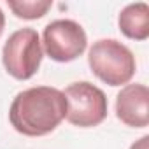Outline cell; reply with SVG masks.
<instances>
[{"label":"cell","instance_id":"obj_5","mask_svg":"<svg viewBox=\"0 0 149 149\" xmlns=\"http://www.w3.org/2000/svg\"><path fill=\"white\" fill-rule=\"evenodd\" d=\"M42 51L53 61L68 63L77 60L88 47L84 28L74 19H54L44 26Z\"/></svg>","mask_w":149,"mask_h":149},{"label":"cell","instance_id":"obj_6","mask_svg":"<svg viewBox=\"0 0 149 149\" xmlns=\"http://www.w3.org/2000/svg\"><path fill=\"white\" fill-rule=\"evenodd\" d=\"M116 118L130 128L149 125V90L146 84H125L116 97Z\"/></svg>","mask_w":149,"mask_h":149},{"label":"cell","instance_id":"obj_8","mask_svg":"<svg viewBox=\"0 0 149 149\" xmlns=\"http://www.w3.org/2000/svg\"><path fill=\"white\" fill-rule=\"evenodd\" d=\"M7 6L16 18L33 21L46 16L53 7V2L51 0H7Z\"/></svg>","mask_w":149,"mask_h":149},{"label":"cell","instance_id":"obj_9","mask_svg":"<svg viewBox=\"0 0 149 149\" xmlns=\"http://www.w3.org/2000/svg\"><path fill=\"white\" fill-rule=\"evenodd\" d=\"M130 149H149V135H144L139 140H135L130 146Z\"/></svg>","mask_w":149,"mask_h":149},{"label":"cell","instance_id":"obj_2","mask_svg":"<svg viewBox=\"0 0 149 149\" xmlns=\"http://www.w3.org/2000/svg\"><path fill=\"white\" fill-rule=\"evenodd\" d=\"M88 65L95 76L109 86H125L132 81L137 61L128 46L116 39H98L88 51Z\"/></svg>","mask_w":149,"mask_h":149},{"label":"cell","instance_id":"obj_3","mask_svg":"<svg viewBox=\"0 0 149 149\" xmlns=\"http://www.w3.org/2000/svg\"><path fill=\"white\" fill-rule=\"evenodd\" d=\"M44 58L40 35L35 28H19L9 35L2 47V63L6 72L18 81L32 79Z\"/></svg>","mask_w":149,"mask_h":149},{"label":"cell","instance_id":"obj_4","mask_svg":"<svg viewBox=\"0 0 149 149\" xmlns=\"http://www.w3.org/2000/svg\"><path fill=\"white\" fill-rule=\"evenodd\" d=\"M67 100L65 119L77 128H93L107 118V97L90 81L72 83L63 90Z\"/></svg>","mask_w":149,"mask_h":149},{"label":"cell","instance_id":"obj_7","mask_svg":"<svg viewBox=\"0 0 149 149\" xmlns=\"http://www.w3.org/2000/svg\"><path fill=\"white\" fill-rule=\"evenodd\" d=\"M119 32L130 40H146L149 37V6L146 2L128 4L118 16Z\"/></svg>","mask_w":149,"mask_h":149},{"label":"cell","instance_id":"obj_10","mask_svg":"<svg viewBox=\"0 0 149 149\" xmlns=\"http://www.w3.org/2000/svg\"><path fill=\"white\" fill-rule=\"evenodd\" d=\"M4 28H6V14L2 13V9H0V35L4 33Z\"/></svg>","mask_w":149,"mask_h":149},{"label":"cell","instance_id":"obj_1","mask_svg":"<svg viewBox=\"0 0 149 149\" xmlns=\"http://www.w3.org/2000/svg\"><path fill=\"white\" fill-rule=\"evenodd\" d=\"M67 116V100L61 90L33 86L19 91L9 107L11 126L25 137H44L54 132Z\"/></svg>","mask_w":149,"mask_h":149}]
</instances>
